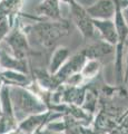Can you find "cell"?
<instances>
[{
	"label": "cell",
	"instance_id": "obj_14",
	"mask_svg": "<svg viewBox=\"0 0 128 134\" xmlns=\"http://www.w3.org/2000/svg\"><path fill=\"white\" fill-rule=\"evenodd\" d=\"M84 79L85 78L82 77V75L80 73H78V74H75V75H72V76H70L68 79H66L65 83H67L68 85L72 86V87H76L78 85H80Z\"/></svg>",
	"mask_w": 128,
	"mask_h": 134
},
{
	"label": "cell",
	"instance_id": "obj_12",
	"mask_svg": "<svg viewBox=\"0 0 128 134\" xmlns=\"http://www.w3.org/2000/svg\"><path fill=\"white\" fill-rule=\"evenodd\" d=\"M99 67L100 64L97 59H87L86 64L82 67L80 74L84 78H93L95 77L99 72Z\"/></svg>",
	"mask_w": 128,
	"mask_h": 134
},
{
	"label": "cell",
	"instance_id": "obj_1",
	"mask_svg": "<svg viewBox=\"0 0 128 134\" xmlns=\"http://www.w3.org/2000/svg\"><path fill=\"white\" fill-rule=\"evenodd\" d=\"M9 91L14 116L15 120H18V122H21L30 115L46 113V105L34 93H30L20 86L12 87Z\"/></svg>",
	"mask_w": 128,
	"mask_h": 134
},
{
	"label": "cell",
	"instance_id": "obj_5",
	"mask_svg": "<svg viewBox=\"0 0 128 134\" xmlns=\"http://www.w3.org/2000/svg\"><path fill=\"white\" fill-rule=\"evenodd\" d=\"M118 5L117 0H98L96 3L88 7L86 11L92 19L110 20L115 17Z\"/></svg>",
	"mask_w": 128,
	"mask_h": 134
},
{
	"label": "cell",
	"instance_id": "obj_10",
	"mask_svg": "<svg viewBox=\"0 0 128 134\" xmlns=\"http://www.w3.org/2000/svg\"><path fill=\"white\" fill-rule=\"evenodd\" d=\"M68 56H69V50L66 47H59L55 53H53V55L51 56L50 65H49V72H50V75H53L58 72V69L67 62Z\"/></svg>",
	"mask_w": 128,
	"mask_h": 134
},
{
	"label": "cell",
	"instance_id": "obj_16",
	"mask_svg": "<svg viewBox=\"0 0 128 134\" xmlns=\"http://www.w3.org/2000/svg\"><path fill=\"white\" fill-rule=\"evenodd\" d=\"M121 15H123L124 20H125V23H126L127 27H128V6L124 8V10L121 11Z\"/></svg>",
	"mask_w": 128,
	"mask_h": 134
},
{
	"label": "cell",
	"instance_id": "obj_15",
	"mask_svg": "<svg viewBox=\"0 0 128 134\" xmlns=\"http://www.w3.org/2000/svg\"><path fill=\"white\" fill-rule=\"evenodd\" d=\"M8 23L9 21H8L7 18L0 21V41H1L2 38H5L8 35V32H9V24Z\"/></svg>",
	"mask_w": 128,
	"mask_h": 134
},
{
	"label": "cell",
	"instance_id": "obj_3",
	"mask_svg": "<svg viewBox=\"0 0 128 134\" xmlns=\"http://www.w3.org/2000/svg\"><path fill=\"white\" fill-rule=\"evenodd\" d=\"M61 1H65L69 5L72 20L76 24L78 29L80 30L81 35L85 38H93V37H95L97 31L93 25L92 18L88 16L86 9H84L80 5H78L76 0H61Z\"/></svg>",
	"mask_w": 128,
	"mask_h": 134
},
{
	"label": "cell",
	"instance_id": "obj_17",
	"mask_svg": "<svg viewBox=\"0 0 128 134\" xmlns=\"http://www.w3.org/2000/svg\"><path fill=\"white\" fill-rule=\"evenodd\" d=\"M7 134H20V133H19V131H15V130H12V131L8 132Z\"/></svg>",
	"mask_w": 128,
	"mask_h": 134
},
{
	"label": "cell",
	"instance_id": "obj_13",
	"mask_svg": "<svg viewBox=\"0 0 128 134\" xmlns=\"http://www.w3.org/2000/svg\"><path fill=\"white\" fill-rule=\"evenodd\" d=\"M2 76L5 78H8L11 83H17V84H27L28 78L25 76L23 74H19L16 70H7L2 74Z\"/></svg>",
	"mask_w": 128,
	"mask_h": 134
},
{
	"label": "cell",
	"instance_id": "obj_8",
	"mask_svg": "<svg viewBox=\"0 0 128 134\" xmlns=\"http://www.w3.org/2000/svg\"><path fill=\"white\" fill-rule=\"evenodd\" d=\"M48 115L49 113H41V114L28 116L21 122H19V130L26 134H31L44 124V121L47 120Z\"/></svg>",
	"mask_w": 128,
	"mask_h": 134
},
{
	"label": "cell",
	"instance_id": "obj_6",
	"mask_svg": "<svg viewBox=\"0 0 128 134\" xmlns=\"http://www.w3.org/2000/svg\"><path fill=\"white\" fill-rule=\"evenodd\" d=\"M7 44L12 49L16 59L23 60L26 58L28 50H29V46H28L26 34H23L20 29H17L14 32L9 34L7 38Z\"/></svg>",
	"mask_w": 128,
	"mask_h": 134
},
{
	"label": "cell",
	"instance_id": "obj_9",
	"mask_svg": "<svg viewBox=\"0 0 128 134\" xmlns=\"http://www.w3.org/2000/svg\"><path fill=\"white\" fill-rule=\"evenodd\" d=\"M113 47L109 44H107L106 41H98V43H95L93 45L88 46L86 49L82 50V54L85 55V57L87 59H97V58L105 56L107 54H109L113 52Z\"/></svg>",
	"mask_w": 128,
	"mask_h": 134
},
{
	"label": "cell",
	"instance_id": "obj_4",
	"mask_svg": "<svg viewBox=\"0 0 128 134\" xmlns=\"http://www.w3.org/2000/svg\"><path fill=\"white\" fill-rule=\"evenodd\" d=\"M86 62H87V58L85 57L84 54L78 53L72 57L68 58L67 62L58 69V72L52 75V77L58 84L65 83L66 79H68L70 76L80 73Z\"/></svg>",
	"mask_w": 128,
	"mask_h": 134
},
{
	"label": "cell",
	"instance_id": "obj_2",
	"mask_svg": "<svg viewBox=\"0 0 128 134\" xmlns=\"http://www.w3.org/2000/svg\"><path fill=\"white\" fill-rule=\"evenodd\" d=\"M69 25L67 21H42L31 27V34L36 38L37 43L45 47H50L57 40L68 34Z\"/></svg>",
	"mask_w": 128,
	"mask_h": 134
},
{
	"label": "cell",
	"instance_id": "obj_11",
	"mask_svg": "<svg viewBox=\"0 0 128 134\" xmlns=\"http://www.w3.org/2000/svg\"><path fill=\"white\" fill-rule=\"evenodd\" d=\"M39 11L52 19H60L59 0H45L39 7Z\"/></svg>",
	"mask_w": 128,
	"mask_h": 134
},
{
	"label": "cell",
	"instance_id": "obj_18",
	"mask_svg": "<svg viewBox=\"0 0 128 134\" xmlns=\"http://www.w3.org/2000/svg\"><path fill=\"white\" fill-rule=\"evenodd\" d=\"M1 88H2V78L0 77V90H1Z\"/></svg>",
	"mask_w": 128,
	"mask_h": 134
},
{
	"label": "cell",
	"instance_id": "obj_19",
	"mask_svg": "<svg viewBox=\"0 0 128 134\" xmlns=\"http://www.w3.org/2000/svg\"><path fill=\"white\" fill-rule=\"evenodd\" d=\"M1 113H2V111H1V103H0V115H1Z\"/></svg>",
	"mask_w": 128,
	"mask_h": 134
},
{
	"label": "cell",
	"instance_id": "obj_7",
	"mask_svg": "<svg viewBox=\"0 0 128 134\" xmlns=\"http://www.w3.org/2000/svg\"><path fill=\"white\" fill-rule=\"evenodd\" d=\"M93 25L96 31L99 32V35L101 36V38L107 44L111 46L117 45L118 43V35L116 30V26L113 19L110 20H96L92 19Z\"/></svg>",
	"mask_w": 128,
	"mask_h": 134
}]
</instances>
